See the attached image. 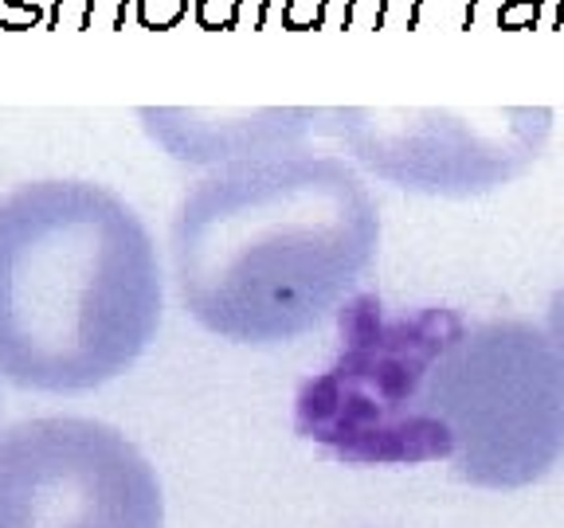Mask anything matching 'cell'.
Masks as SVG:
<instances>
[{"label": "cell", "instance_id": "obj_10", "mask_svg": "<svg viewBox=\"0 0 564 528\" xmlns=\"http://www.w3.org/2000/svg\"><path fill=\"white\" fill-rule=\"evenodd\" d=\"M90 9H95V0H52V9H47V28H79L87 32L90 28Z\"/></svg>", "mask_w": 564, "mask_h": 528}, {"label": "cell", "instance_id": "obj_8", "mask_svg": "<svg viewBox=\"0 0 564 528\" xmlns=\"http://www.w3.org/2000/svg\"><path fill=\"white\" fill-rule=\"evenodd\" d=\"M4 12H0V28L4 32H28V28H40V20L47 24L44 0H0Z\"/></svg>", "mask_w": 564, "mask_h": 528}, {"label": "cell", "instance_id": "obj_2", "mask_svg": "<svg viewBox=\"0 0 564 528\" xmlns=\"http://www.w3.org/2000/svg\"><path fill=\"white\" fill-rule=\"evenodd\" d=\"M380 208L365 176L329 153L224 165L173 211L181 306L236 344H286L334 317L377 263Z\"/></svg>", "mask_w": 564, "mask_h": 528}, {"label": "cell", "instance_id": "obj_5", "mask_svg": "<svg viewBox=\"0 0 564 528\" xmlns=\"http://www.w3.org/2000/svg\"><path fill=\"white\" fill-rule=\"evenodd\" d=\"M0 528H165V497L118 427L44 415L0 431Z\"/></svg>", "mask_w": 564, "mask_h": 528}, {"label": "cell", "instance_id": "obj_7", "mask_svg": "<svg viewBox=\"0 0 564 528\" xmlns=\"http://www.w3.org/2000/svg\"><path fill=\"white\" fill-rule=\"evenodd\" d=\"M188 0H138V20L150 32H169L185 20Z\"/></svg>", "mask_w": 564, "mask_h": 528}, {"label": "cell", "instance_id": "obj_12", "mask_svg": "<svg viewBox=\"0 0 564 528\" xmlns=\"http://www.w3.org/2000/svg\"><path fill=\"white\" fill-rule=\"evenodd\" d=\"M106 16V28H122L126 20V0H95V9H90V24Z\"/></svg>", "mask_w": 564, "mask_h": 528}, {"label": "cell", "instance_id": "obj_9", "mask_svg": "<svg viewBox=\"0 0 564 528\" xmlns=\"http://www.w3.org/2000/svg\"><path fill=\"white\" fill-rule=\"evenodd\" d=\"M239 4L243 0H196V24L208 32H228L239 20Z\"/></svg>", "mask_w": 564, "mask_h": 528}, {"label": "cell", "instance_id": "obj_1", "mask_svg": "<svg viewBox=\"0 0 564 528\" xmlns=\"http://www.w3.org/2000/svg\"><path fill=\"white\" fill-rule=\"evenodd\" d=\"M302 439L341 462H447L475 490H525L564 458V356L525 317L341 309V352L294 399Z\"/></svg>", "mask_w": 564, "mask_h": 528}, {"label": "cell", "instance_id": "obj_3", "mask_svg": "<svg viewBox=\"0 0 564 528\" xmlns=\"http://www.w3.org/2000/svg\"><path fill=\"white\" fill-rule=\"evenodd\" d=\"M161 326V263L141 216L90 180L0 196V376L75 396L138 364Z\"/></svg>", "mask_w": 564, "mask_h": 528}, {"label": "cell", "instance_id": "obj_11", "mask_svg": "<svg viewBox=\"0 0 564 528\" xmlns=\"http://www.w3.org/2000/svg\"><path fill=\"white\" fill-rule=\"evenodd\" d=\"M545 329H549V337H553V344L561 349V356H564V286L553 294V298H549V321H545Z\"/></svg>", "mask_w": 564, "mask_h": 528}, {"label": "cell", "instance_id": "obj_4", "mask_svg": "<svg viewBox=\"0 0 564 528\" xmlns=\"http://www.w3.org/2000/svg\"><path fill=\"white\" fill-rule=\"evenodd\" d=\"M329 133L372 176L420 196H482L510 185L553 138L549 106H345Z\"/></svg>", "mask_w": 564, "mask_h": 528}, {"label": "cell", "instance_id": "obj_6", "mask_svg": "<svg viewBox=\"0 0 564 528\" xmlns=\"http://www.w3.org/2000/svg\"><path fill=\"white\" fill-rule=\"evenodd\" d=\"M145 130L161 141L169 157L188 165H239L291 153L306 133L326 130V110H138Z\"/></svg>", "mask_w": 564, "mask_h": 528}]
</instances>
